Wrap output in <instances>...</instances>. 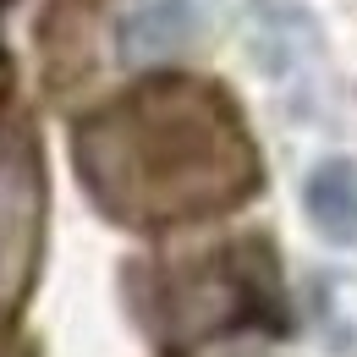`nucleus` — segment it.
Returning a JSON list of instances; mask_svg holds the SVG:
<instances>
[{
  "mask_svg": "<svg viewBox=\"0 0 357 357\" xmlns=\"http://www.w3.org/2000/svg\"><path fill=\"white\" fill-rule=\"evenodd\" d=\"M215 17V0H127L116 11V61L121 66H154L171 61L176 50H187L204 22Z\"/></svg>",
  "mask_w": 357,
  "mask_h": 357,
  "instance_id": "1",
  "label": "nucleus"
},
{
  "mask_svg": "<svg viewBox=\"0 0 357 357\" xmlns=\"http://www.w3.org/2000/svg\"><path fill=\"white\" fill-rule=\"evenodd\" d=\"M248 55L264 77H291L313 50H319V33H313V17L291 0H248Z\"/></svg>",
  "mask_w": 357,
  "mask_h": 357,
  "instance_id": "2",
  "label": "nucleus"
},
{
  "mask_svg": "<svg viewBox=\"0 0 357 357\" xmlns=\"http://www.w3.org/2000/svg\"><path fill=\"white\" fill-rule=\"evenodd\" d=\"M303 215L330 248H357V160L330 154L303 176Z\"/></svg>",
  "mask_w": 357,
  "mask_h": 357,
  "instance_id": "3",
  "label": "nucleus"
}]
</instances>
